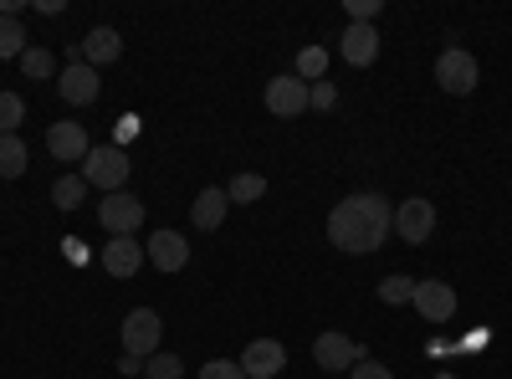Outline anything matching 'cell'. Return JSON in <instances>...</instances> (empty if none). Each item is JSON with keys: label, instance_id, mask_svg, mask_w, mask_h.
<instances>
[{"label": "cell", "instance_id": "1", "mask_svg": "<svg viewBox=\"0 0 512 379\" xmlns=\"http://www.w3.org/2000/svg\"><path fill=\"white\" fill-rule=\"evenodd\" d=\"M395 231V205L384 200L379 190H359L349 200H338L328 210V241L338 251H349V257H369V251H379L384 241H390Z\"/></svg>", "mask_w": 512, "mask_h": 379}, {"label": "cell", "instance_id": "2", "mask_svg": "<svg viewBox=\"0 0 512 379\" xmlns=\"http://www.w3.org/2000/svg\"><path fill=\"white\" fill-rule=\"evenodd\" d=\"M128 149H118V144H93V154L82 159V180H88V190H103V195H118L123 185H128Z\"/></svg>", "mask_w": 512, "mask_h": 379}, {"label": "cell", "instance_id": "3", "mask_svg": "<svg viewBox=\"0 0 512 379\" xmlns=\"http://www.w3.org/2000/svg\"><path fill=\"white\" fill-rule=\"evenodd\" d=\"M436 82L451 93V98H466V93H477V82H482V67L472 52H461V47H446L436 57Z\"/></svg>", "mask_w": 512, "mask_h": 379}, {"label": "cell", "instance_id": "4", "mask_svg": "<svg viewBox=\"0 0 512 379\" xmlns=\"http://www.w3.org/2000/svg\"><path fill=\"white\" fill-rule=\"evenodd\" d=\"M159 339H164V323L154 308H134L123 318V354H134V359H154L159 354Z\"/></svg>", "mask_w": 512, "mask_h": 379}, {"label": "cell", "instance_id": "5", "mask_svg": "<svg viewBox=\"0 0 512 379\" xmlns=\"http://www.w3.org/2000/svg\"><path fill=\"white\" fill-rule=\"evenodd\" d=\"M431 231H436V205H431V200L410 195V200H400V205H395V236H400L405 246L431 241Z\"/></svg>", "mask_w": 512, "mask_h": 379}, {"label": "cell", "instance_id": "6", "mask_svg": "<svg viewBox=\"0 0 512 379\" xmlns=\"http://www.w3.org/2000/svg\"><path fill=\"white\" fill-rule=\"evenodd\" d=\"M313 359H318V369L338 374V369H354V364H359V359H369V354H364V344H354V339H349V333L328 328V333H318V339H313Z\"/></svg>", "mask_w": 512, "mask_h": 379}, {"label": "cell", "instance_id": "7", "mask_svg": "<svg viewBox=\"0 0 512 379\" xmlns=\"http://www.w3.org/2000/svg\"><path fill=\"white\" fill-rule=\"evenodd\" d=\"M98 221H103V231H108V236H134V231L144 226V205H139V195H128V190L103 195Z\"/></svg>", "mask_w": 512, "mask_h": 379}, {"label": "cell", "instance_id": "8", "mask_svg": "<svg viewBox=\"0 0 512 379\" xmlns=\"http://www.w3.org/2000/svg\"><path fill=\"white\" fill-rule=\"evenodd\" d=\"M267 113L272 118H303L308 113V82L297 72H282L267 82Z\"/></svg>", "mask_w": 512, "mask_h": 379}, {"label": "cell", "instance_id": "9", "mask_svg": "<svg viewBox=\"0 0 512 379\" xmlns=\"http://www.w3.org/2000/svg\"><path fill=\"white\" fill-rule=\"evenodd\" d=\"M57 93H62V103H72V108L98 103V93H103L98 67H88V62H67V67L57 72Z\"/></svg>", "mask_w": 512, "mask_h": 379}, {"label": "cell", "instance_id": "10", "mask_svg": "<svg viewBox=\"0 0 512 379\" xmlns=\"http://www.w3.org/2000/svg\"><path fill=\"white\" fill-rule=\"evenodd\" d=\"M410 308H415L425 323H446V318L456 313V287H451V282H441V277H425V282H415Z\"/></svg>", "mask_w": 512, "mask_h": 379}, {"label": "cell", "instance_id": "11", "mask_svg": "<svg viewBox=\"0 0 512 379\" xmlns=\"http://www.w3.org/2000/svg\"><path fill=\"white\" fill-rule=\"evenodd\" d=\"M47 149H52L57 164H82V159L93 154V139H88V129H82V123L62 118V123H52V129H47Z\"/></svg>", "mask_w": 512, "mask_h": 379}, {"label": "cell", "instance_id": "12", "mask_svg": "<svg viewBox=\"0 0 512 379\" xmlns=\"http://www.w3.org/2000/svg\"><path fill=\"white\" fill-rule=\"evenodd\" d=\"M144 262H149V251L134 236H108V246H103V272L108 277H139Z\"/></svg>", "mask_w": 512, "mask_h": 379}, {"label": "cell", "instance_id": "13", "mask_svg": "<svg viewBox=\"0 0 512 379\" xmlns=\"http://www.w3.org/2000/svg\"><path fill=\"white\" fill-rule=\"evenodd\" d=\"M236 364L246 369V379H277V369L287 364V349H282L277 339H251Z\"/></svg>", "mask_w": 512, "mask_h": 379}, {"label": "cell", "instance_id": "14", "mask_svg": "<svg viewBox=\"0 0 512 379\" xmlns=\"http://www.w3.org/2000/svg\"><path fill=\"white\" fill-rule=\"evenodd\" d=\"M338 57H344L349 67H369L379 57V26H359L349 21L344 36H338Z\"/></svg>", "mask_w": 512, "mask_h": 379}, {"label": "cell", "instance_id": "15", "mask_svg": "<svg viewBox=\"0 0 512 379\" xmlns=\"http://www.w3.org/2000/svg\"><path fill=\"white\" fill-rule=\"evenodd\" d=\"M144 251H149V262H154L159 272H180V267L190 262V241H185L180 231H154Z\"/></svg>", "mask_w": 512, "mask_h": 379}, {"label": "cell", "instance_id": "16", "mask_svg": "<svg viewBox=\"0 0 512 379\" xmlns=\"http://www.w3.org/2000/svg\"><path fill=\"white\" fill-rule=\"evenodd\" d=\"M77 47H82V62H88V67H108V62L123 57V36L113 26H93L88 36L77 41Z\"/></svg>", "mask_w": 512, "mask_h": 379}, {"label": "cell", "instance_id": "17", "mask_svg": "<svg viewBox=\"0 0 512 379\" xmlns=\"http://www.w3.org/2000/svg\"><path fill=\"white\" fill-rule=\"evenodd\" d=\"M226 210H231V195H226L221 185H210V190H200V195H195L190 221H195L200 231H216V226L226 221Z\"/></svg>", "mask_w": 512, "mask_h": 379}, {"label": "cell", "instance_id": "18", "mask_svg": "<svg viewBox=\"0 0 512 379\" xmlns=\"http://www.w3.org/2000/svg\"><path fill=\"white\" fill-rule=\"evenodd\" d=\"M26 47H31V36H26V26H21V16H6V11H0V57H26Z\"/></svg>", "mask_w": 512, "mask_h": 379}, {"label": "cell", "instance_id": "19", "mask_svg": "<svg viewBox=\"0 0 512 379\" xmlns=\"http://www.w3.org/2000/svg\"><path fill=\"white\" fill-rule=\"evenodd\" d=\"M26 139L21 134H0V175H6V180H21L26 175Z\"/></svg>", "mask_w": 512, "mask_h": 379}, {"label": "cell", "instance_id": "20", "mask_svg": "<svg viewBox=\"0 0 512 379\" xmlns=\"http://www.w3.org/2000/svg\"><path fill=\"white\" fill-rule=\"evenodd\" d=\"M82 200H88V180H82V175H62V180L52 185V205H57V210H77Z\"/></svg>", "mask_w": 512, "mask_h": 379}, {"label": "cell", "instance_id": "21", "mask_svg": "<svg viewBox=\"0 0 512 379\" xmlns=\"http://www.w3.org/2000/svg\"><path fill=\"white\" fill-rule=\"evenodd\" d=\"M415 298V277H405V272H390L379 282V303H390V308H405Z\"/></svg>", "mask_w": 512, "mask_h": 379}, {"label": "cell", "instance_id": "22", "mask_svg": "<svg viewBox=\"0 0 512 379\" xmlns=\"http://www.w3.org/2000/svg\"><path fill=\"white\" fill-rule=\"evenodd\" d=\"M226 195H231V205H256L267 195V180L262 175H236L231 185H226Z\"/></svg>", "mask_w": 512, "mask_h": 379}, {"label": "cell", "instance_id": "23", "mask_svg": "<svg viewBox=\"0 0 512 379\" xmlns=\"http://www.w3.org/2000/svg\"><path fill=\"white\" fill-rule=\"evenodd\" d=\"M323 72H328V52L323 47H303V52H297V77H303V82H323Z\"/></svg>", "mask_w": 512, "mask_h": 379}, {"label": "cell", "instance_id": "24", "mask_svg": "<svg viewBox=\"0 0 512 379\" xmlns=\"http://www.w3.org/2000/svg\"><path fill=\"white\" fill-rule=\"evenodd\" d=\"M21 118H26V98L0 93V134H21Z\"/></svg>", "mask_w": 512, "mask_h": 379}, {"label": "cell", "instance_id": "25", "mask_svg": "<svg viewBox=\"0 0 512 379\" xmlns=\"http://www.w3.org/2000/svg\"><path fill=\"white\" fill-rule=\"evenodd\" d=\"M144 374H149V379H180L185 364H180V354H164V349H159L154 359H144Z\"/></svg>", "mask_w": 512, "mask_h": 379}, {"label": "cell", "instance_id": "26", "mask_svg": "<svg viewBox=\"0 0 512 379\" xmlns=\"http://www.w3.org/2000/svg\"><path fill=\"white\" fill-rule=\"evenodd\" d=\"M52 67H57V57L47 47H26V57H21V72L26 77H52Z\"/></svg>", "mask_w": 512, "mask_h": 379}, {"label": "cell", "instance_id": "27", "mask_svg": "<svg viewBox=\"0 0 512 379\" xmlns=\"http://www.w3.org/2000/svg\"><path fill=\"white\" fill-rule=\"evenodd\" d=\"M308 108H318V113L338 108V88H333V82H308Z\"/></svg>", "mask_w": 512, "mask_h": 379}, {"label": "cell", "instance_id": "28", "mask_svg": "<svg viewBox=\"0 0 512 379\" xmlns=\"http://www.w3.org/2000/svg\"><path fill=\"white\" fill-rule=\"evenodd\" d=\"M200 379H246V369H241L236 359H210V364L200 369Z\"/></svg>", "mask_w": 512, "mask_h": 379}, {"label": "cell", "instance_id": "29", "mask_svg": "<svg viewBox=\"0 0 512 379\" xmlns=\"http://www.w3.org/2000/svg\"><path fill=\"white\" fill-rule=\"evenodd\" d=\"M349 379H395V369L379 364V359H359V364L349 369Z\"/></svg>", "mask_w": 512, "mask_h": 379}, {"label": "cell", "instance_id": "30", "mask_svg": "<svg viewBox=\"0 0 512 379\" xmlns=\"http://www.w3.org/2000/svg\"><path fill=\"white\" fill-rule=\"evenodd\" d=\"M128 139H139V118H134V113H123V118H118V123H113V144H118V149H123V144H128Z\"/></svg>", "mask_w": 512, "mask_h": 379}, {"label": "cell", "instance_id": "31", "mask_svg": "<svg viewBox=\"0 0 512 379\" xmlns=\"http://www.w3.org/2000/svg\"><path fill=\"white\" fill-rule=\"evenodd\" d=\"M118 369H123L128 379H134V374H144V359H134V354H123V359H118Z\"/></svg>", "mask_w": 512, "mask_h": 379}, {"label": "cell", "instance_id": "32", "mask_svg": "<svg viewBox=\"0 0 512 379\" xmlns=\"http://www.w3.org/2000/svg\"><path fill=\"white\" fill-rule=\"evenodd\" d=\"M62 246H67V257H72V262H82V257H88V251H82V241H77V236H67Z\"/></svg>", "mask_w": 512, "mask_h": 379}]
</instances>
